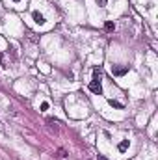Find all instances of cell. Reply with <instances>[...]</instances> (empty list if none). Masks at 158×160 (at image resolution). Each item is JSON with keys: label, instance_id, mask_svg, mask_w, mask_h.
<instances>
[{"label": "cell", "instance_id": "cell-9", "mask_svg": "<svg viewBox=\"0 0 158 160\" xmlns=\"http://www.w3.org/2000/svg\"><path fill=\"white\" fill-rule=\"evenodd\" d=\"M0 65H2V67H6V61H4V56H2V52H0Z\"/></svg>", "mask_w": 158, "mask_h": 160}, {"label": "cell", "instance_id": "cell-7", "mask_svg": "<svg viewBox=\"0 0 158 160\" xmlns=\"http://www.w3.org/2000/svg\"><path fill=\"white\" fill-rule=\"evenodd\" d=\"M106 2H108V0H97V4H99L101 8H104V6H106Z\"/></svg>", "mask_w": 158, "mask_h": 160}, {"label": "cell", "instance_id": "cell-6", "mask_svg": "<svg viewBox=\"0 0 158 160\" xmlns=\"http://www.w3.org/2000/svg\"><path fill=\"white\" fill-rule=\"evenodd\" d=\"M58 156H60V158H65L67 154H65V151H63V149H60V151H58Z\"/></svg>", "mask_w": 158, "mask_h": 160}, {"label": "cell", "instance_id": "cell-12", "mask_svg": "<svg viewBox=\"0 0 158 160\" xmlns=\"http://www.w3.org/2000/svg\"><path fill=\"white\" fill-rule=\"evenodd\" d=\"M13 2H20V0H13Z\"/></svg>", "mask_w": 158, "mask_h": 160}, {"label": "cell", "instance_id": "cell-11", "mask_svg": "<svg viewBox=\"0 0 158 160\" xmlns=\"http://www.w3.org/2000/svg\"><path fill=\"white\" fill-rule=\"evenodd\" d=\"M99 160H108V158H104V156H99Z\"/></svg>", "mask_w": 158, "mask_h": 160}, {"label": "cell", "instance_id": "cell-1", "mask_svg": "<svg viewBox=\"0 0 158 160\" xmlns=\"http://www.w3.org/2000/svg\"><path fill=\"white\" fill-rule=\"evenodd\" d=\"M89 91L95 95H101L102 93V86H101V71L99 69H93V80L89 82Z\"/></svg>", "mask_w": 158, "mask_h": 160}, {"label": "cell", "instance_id": "cell-4", "mask_svg": "<svg viewBox=\"0 0 158 160\" xmlns=\"http://www.w3.org/2000/svg\"><path fill=\"white\" fill-rule=\"evenodd\" d=\"M127 147H128V140H123V142L117 145V149H119L121 153H123V151H127Z\"/></svg>", "mask_w": 158, "mask_h": 160}, {"label": "cell", "instance_id": "cell-5", "mask_svg": "<svg viewBox=\"0 0 158 160\" xmlns=\"http://www.w3.org/2000/svg\"><path fill=\"white\" fill-rule=\"evenodd\" d=\"M104 28H106L108 32H112V30H114V28H116V24H114V22H112V20H108V22H106V24H104Z\"/></svg>", "mask_w": 158, "mask_h": 160}, {"label": "cell", "instance_id": "cell-3", "mask_svg": "<svg viewBox=\"0 0 158 160\" xmlns=\"http://www.w3.org/2000/svg\"><path fill=\"white\" fill-rule=\"evenodd\" d=\"M32 17H34V20H35V24H45V17H43L39 11H34Z\"/></svg>", "mask_w": 158, "mask_h": 160}, {"label": "cell", "instance_id": "cell-8", "mask_svg": "<svg viewBox=\"0 0 158 160\" xmlns=\"http://www.w3.org/2000/svg\"><path fill=\"white\" fill-rule=\"evenodd\" d=\"M110 104H112V106H116V108H123V106H121L119 102H116V101H110Z\"/></svg>", "mask_w": 158, "mask_h": 160}, {"label": "cell", "instance_id": "cell-10", "mask_svg": "<svg viewBox=\"0 0 158 160\" xmlns=\"http://www.w3.org/2000/svg\"><path fill=\"white\" fill-rule=\"evenodd\" d=\"M41 110H49V102H43L41 104Z\"/></svg>", "mask_w": 158, "mask_h": 160}, {"label": "cell", "instance_id": "cell-2", "mask_svg": "<svg viewBox=\"0 0 158 160\" xmlns=\"http://www.w3.org/2000/svg\"><path fill=\"white\" fill-rule=\"evenodd\" d=\"M112 73H114L116 76H123L125 73H128V65H125V67H114Z\"/></svg>", "mask_w": 158, "mask_h": 160}]
</instances>
